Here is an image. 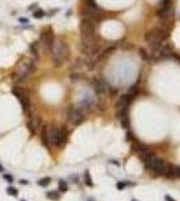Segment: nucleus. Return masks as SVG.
I'll list each match as a JSON object with an SVG mask.
<instances>
[{"instance_id":"nucleus-19","label":"nucleus","mask_w":180,"mask_h":201,"mask_svg":"<svg viewBox=\"0 0 180 201\" xmlns=\"http://www.w3.org/2000/svg\"><path fill=\"white\" fill-rule=\"evenodd\" d=\"M50 182H51V178L50 177H43V178H40L39 181H38V185L46 188L47 185H50Z\"/></svg>"},{"instance_id":"nucleus-7","label":"nucleus","mask_w":180,"mask_h":201,"mask_svg":"<svg viewBox=\"0 0 180 201\" xmlns=\"http://www.w3.org/2000/svg\"><path fill=\"white\" fill-rule=\"evenodd\" d=\"M148 169L156 174H167L168 173V169H169V164L167 162V161H164V160L157 158L156 157L152 162L149 164Z\"/></svg>"},{"instance_id":"nucleus-12","label":"nucleus","mask_w":180,"mask_h":201,"mask_svg":"<svg viewBox=\"0 0 180 201\" xmlns=\"http://www.w3.org/2000/svg\"><path fill=\"white\" fill-rule=\"evenodd\" d=\"M42 128V121H40L39 117H32L31 120L28 121V129L32 134H35L38 132V129Z\"/></svg>"},{"instance_id":"nucleus-29","label":"nucleus","mask_w":180,"mask_h":201,"mask_svg":"<svg viewBox=\"0 0 180 201\" xmlns=\"http://www.w3.org/2000/svg\"><path fill=\"white\" fill-rule=\"evenodd\" d=\"M38 7V5H36V4H34V5H30V7H28V10H34V8H36Z\"/></svg>"},{"instance_id":"nucleus-21","label":"nucleus","mask_w":180,"mask_h":201,"mask_svg":"<svg viewBox=\"0 0 180 201\" xmlns=\"http://www.w3.org/2000/svg\"><path fill=\"white\" fill-rule=\"evenodd\" d=\"M83 177H85V184H86L87 186H93V181H91V177H90V173L89 172H85V176H83Z\"/></svg>"},{"instance_id":"nucleus-32","label":"nucleus","mask_w":180,"mask_h":201,"mask_svg":"<svg viewBox=\"0 0 180 201\" xmlns=\"http://www.w3.org/2000/svg\"><path fill=\"white\" fill-rule=\"evenodd\" d=\"M132 201H137V200H132Z\"/></svg>"},{"instance_id":"nucleus-1","label":"nucleus","mask_w":180,"mask_h":201,"mask_svg":"<svg viewBox=\"0 0 180 201\" xmlns=\"http://www.w3.org/2000/svg\"><path fill=\"white\" fill-rule=\"evenodd\" d=\"M42 142L46 146L62 147L67 142V130L65 126H52L47 125L42 130Z\"/></svg>"},{"instance_id":"nucleus-27","label":"nucleus","mask_w":180,"mask_h":201,"mask_svg":"<svg viewBox=\"0 0 180 201\" xmlns=\"http://www.w3.org/2000/svg\"><path fill=\"white\" fill-rule=\"evenodd\" d=\"M165 200H167V201H176V200H173L171 196H165Z\"/></svg>"},{"instance_id":"nucleus-20","label":"nucleus","mask_w":180,"mask_h":201,"mask_svg":"<svg viewBox=\"0 0 180 201\" xmlns=\"http://www.w3.org/2000/svg\"><path fill=\"white\" fill-rule=\"evenodd\" d=\"M46 197L50 198V200H58V198H59V193H58V192H55V190H52V192H47Z\"/></svg>"},{"instance_id":"nucleus-2","label":"nucleus","mask_w":180,"mask_h":201,"mask_svg":"<svg viewBox=\"0 0 180 201\" xmlns=\"http://www.w3.org/2000/svg\"><path fill=\"white\" fill-rule=\"evenodd\" d=\"M171 36V28L165 26H157L144 34V40L148 43V50L153 54L165 43V40Z\"/></svg>"},{"instance_id":"nucleus-15","label":"nucleus","mask_w":180,"mask_h":201,"mask_svg":"<svg viewBox=\"0 0 180 201\" xmlns=\"http://www.w3.org/2000/svg\"><path fill=\"white\" fill-rule=\"evenodd\" d=\"M155 158H156V156L153 154V153H151V151H147L145 154L141 156V160H142V162H144V165H145L147 168L149 166V164L152 162Z\"/></svg>"},{"instance_id":"nucleus-3","label":"nucleus","mask_w":180,"mask_h":201,"mask_svg":"<svg viewBox=\"0 0 180 201\" xmlns=\"http://www.w3.org/2000/svg\"><path fill=\"white\" fill-rule=\"evenodd\" d=\"M51 52V60L55 67H61L65 65L69 56H70V48L67 46L66 42H63L62 39H55L54 44L50 48Z\"/></svg>"},{"instance_id":"nucleus-9","label":"nucleus","mask_w":180,"mask_h":201,"mask_svg":"<svg viewBox=\"0 0 180 201\" xmlns=\"http://www.w3.org/2000/svg\"><path fill=\"white\" fill-rule=\"evenodd\" d=\"M156 16L161 22H171L175 18V8L173 5L171 7H159L156 11Z\"/></svg>"},{"instance_id":"nucleus-25","label":"nucleus","mask_w":180,"mask_h":201,"mask_svg":"<svg viewBox=\"0 0 180 201\" xmlns=\"http://www.w3.org/2000/svg\"><path fill=\"white\" fill-rule=\"evenodd\" d=\"M19 22H20L22 24H27V23H28V19H26V18H20Z\"/></svg>"},{"instance_id":"nucleus-17","label":"nucleus","mask_w":180,"mask_h":201,"mask_svg":"<svg viewBox=\"0 0 180 201\" xmlns=\"http://www.w3.org/2000/svg\"><path fill=\"white\" fill-rule=\"evenodd\" d=\"M58 185H59V192H62V193L67 192V189H69V185H67V182L65 180H59Z\"/></svg>"},{"instance_id":"nucleus-26","label":"nucleus","mask_w":180,"mask_h":201,"mask_svg":"<svg viewBox=\"0 0 180 201\" xmlns=\"http://www.w3.org/2000/svg\"><path fill=\"white\" fill-rule=\"evenodd\" d=\"M4 178H5V180H8L10 182H12V180H14V178H12V176H10V174H4Z\"/></svg>"},{"instance_id":"nucleus-31","label":"nucleus","mask_w":180,"mask_h":201,"mask_svg":"<svg viewBox=\"0 0 180 201\" xmlns=\"http://www.w3.org/2000/svg\"><path fill=\"white\" fill-rule=\"evenodd\" d=\"M87 201H94V200H93V198H90V200H87Z\"/></svg>"},{"instance_id":"nucleus-18","label":"nucleus","mask_w":180,"mask_h":201,"mask_svg":"<svg viewBox=\"0 0 180 201\" xmlns=\"http://www.w3.org/2000/svg\"><path fill=\"white\" fill-rule=\"evenodd\" d=\"M46 15H47V12H44L43 10H36V11L32 12V16H34L35 19H42V18Z\"/></svg>"},{"instance_id":"nucleus-13","label":"nucleus","mask_w":180,"mask_h":201,"mask_svg":"<svg viewBox=\"0 0 180 201\" xmlns=\"http://www.w3.org/2000/svg\"><path fill=\"white\" fill-rule=\"evenodd\" d=\"M140 58L144 60V62H153V52L152 51H149L147 50V48H140Z\"/></svg>"},{"instance_id":"nucleus-8","label":"nucleus","mask_w":180,"mask_h":201,"mask_svg":"<svg viewBox=\"0 0 180 201\" xmlns=\"http://www.w3.org/2000/svg\"><path fill=\"white\" fill-rule=\"evenodd\" d=\"M12 94H14V95L16 97V99L20 102L23 110L27 113L28 110H30V107H31V102H30V98L27 97V94L24 93V90L18 89V87H14V89H12Z\"/></svg>"},{"instance_id":"nucleus-14","label":"nucleus","mask_w":180,"mask_h":201,"mask_svg":"<svg viewBox=\"0 0 180 201\" xmlns=\"http://www.w3.org/2000/svg\"><path fill=\"white\" fill-rule=\"evenodd\" d=\"M169 178H180V166H175V165H169L168 173L165 174Z\"/></svg>"},{"instance_id":"nucleus-6","label":"nucleus","mask_w":180,"mask_h":201,"mask_svg":"<svg viewBox=\"0 0 180 201\" xmlns=\"http://www.w3.org/2000/svg\"><path fill=\"white\" fill-rule=\"evenodd\" d=\"M67 121L74 126H78L85 121V111L78 106H70L67 109Z\"/></svg>"},{"instance_id":"nucleus-5","label":"nucleus","mask_w":180,"mask_h":201,"mask_svg":"<svg viewBox=\"0 0 180 201\" xmlns=\"http://www.w3.org/2000/svg\"><path fill=\"white\" fill-rule=\"evenodd\" d=\"M97 23H94L93 20L82 18L79 23V30H81V38L82 39H91L97 38Z\"/></svg>"},{"instance_id":"nucleus-24","label":"nucleus","mask_w":180,"mask_h":201,"mask_svg":"<svg viewBox=\"0 0 180 201\" xmlns=\"http://www.w3.org/2000/svg\"><path fill=\"white\" fill-rule=\"evenodd\" d=\"M128 185H132V184H129L128 181H120V182H117V189H124Z\"/></svg>"},{"instance_id":"nucleus-22","label":"nucleus","mask_w":180,"mask_h":201,"mask_svg":"<svg viewBox=\"0 0 180 201\" xmlns=\"http://www.w3.org/2000/svg\"><path fill=\"white\" fill-rule=\"evenodd\" d=\"M160 5L161 7H171V5H173V0H160Z\"/></svg>"},{"instance_id":"nucleus-10","label":"nucleus","mask_w":180,"mask_h":201,"mask_svg":"<svg viewBox=\"0 0 180 201\" xmlns=\"http://www.w3.org/2000/svg\"><path fill=\"white\" fill-rule=\"evenodd\" d=\"M40 38H42V42H43L44 47H46L47 50L50 51V48L52 47V44H54V42H55V36H54V32H52V30H51L50 27L46 28L44 31H42Z\"/></svg>"},{"instance_id":"nucleus-16","label":"nucleus","mask_w":180,"mask_h":201,"mask_svg":"<svg viewBox=\"0 0 180 201\" xmlns=\"http://www.w3.org/2000/svg\"><path fill=\"white\" fill-rule=\"evenodd\" d=\"M30 51L32 52L34 59L38 60V59H39V43H38V42L31 43V44H30Z\"/></svg>"},{"instance_id":"nucleus-28","label":"nucleus","mask_w":180,"mask_h":201,"mask_svg":"<svg viewBox=\"0 0 180 201\" xmlns=\"http://www.w3.org/2000/svg\"><path fill=\"white\" fill-rule=\"evenodd\" d=\"M20 184H23V185H27L28 181H27V180H20Z\"/></svg>"},{"instance_id":"nucleus-30","label":"nucleus","mask_w":180,"mask_h":201,"mask_svg":"<svg viewBox=\"0 0 180 201\" xmlns=\"http://www.w3.org/2000/svg\"><path fill=\"white\" fill-rule=\"evenodd\" d=\"M0 172H4V168L1 166V165H0Z\"/></svg>"},{"instance_id":"nucleus-11","label":"nucleus","mask_w":180,"mask_h":201,"mask_svg":"<svg viewBox=\"0 0 180 201\" xmlns=\"http://www.w3.org/2000/svg\"><path fill=\"white\" fill-rule=\"evenodd\" d=\"M132 151H134V153H137V154H145L147 151H148V146L145 145V143L140 142L138 139L133 138L132 139Z\"/></svg>"},{"instance_id":"nucleus-4","label":"nucleus","mask_w":180,"mask_h":201,"mask_svg":"<svg viewBox=\"0 0 180 201\" xmlns=\"http://www.w3.org/2000/svg\"><path fill=\"white\" fill-rule=\"evenodd\" d=\"M36 70V66H35V62L34 60H30V62H24L22 63L18 70H16V73L14 74V79L15 82H24L27 81L28 78L32 75V73Z\"/></svg>"},{"instance_id":"nucleus-23","label":"nucleus","mask_w":180,"mask_h":201,"mask_svg":"<svg viewBox=\"0 0 180 201\" xmlns=\"http://www.w3.org/2000/svg\"><path fill=\"white\" fill-rule=\"evenodd\" d=\"M7 193L10 194V196H14V197H15V196H18V190H16L14 186H8V188H7Z\"/></svg>"},{"instance_id":"nucleus-33","label":"nucleus","mask_w":180,"mask_h":201,"mask_svg":"<svg viewBox=\"0 0 180 201\" xmlns=\"http://www.w3.org/2000/svg\"><path fill=\"white\" fill-rule=\"evenodd\" d=\"M22 201H24V200H22Z\"/></svg>"}]
</instances>
